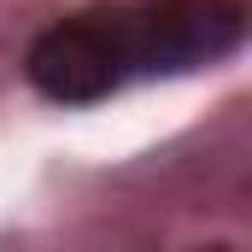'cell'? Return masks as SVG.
<instances>
[{"instance_id":"1","label":"cell","mask_w":252,"mask_h":252,"mask_svg":"<svg viewBox=\"0 0 252 252\" xmlns=\"http://www.w3.org/2000/svg\"><path fill=\"white\" fill-rule=\"evenodd\" d=\"M129 64L182 70L211 64L241 47L247 35V0H153L141 18H118Z\"/></svg>"},{"instance_id":"2","label":"cell","mask_w":252,"mask_h":252,"mask_svg":"<svg viewBox=\"0 0 252 252\" xmlns=\"http://www.w3.org/2000/svg\"><path fill=\"white\" fill-rule=\"evenodd\" d=\"M124 30L118 18H70V24H53L47 35H35L30 47V82L47 94V100H64V106H82V100H100L118 88L124 76Z\"/></svg>"}]
</instances>
